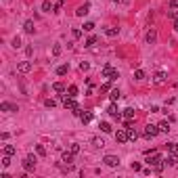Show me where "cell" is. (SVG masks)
Instances as JSON below:
<instances>
[{
	"label": "cell",
	"instance_id": "obj_27",
	"mask_svg": "<svg viewBox=\"0 0 178 178\" xmlns=\"http://www.w3.org/2000/svg\"><path fill=\"white\" fill-rule=\"evenodd\" d=\"M120 97H122V92H120V90H111V94H109V99L113 101V103H115V101H120Z\"/></svg>",
	"mask_w": 178,
	"mask_h": 178
},
{
	"label": "cell",
	"instance_id": "obj_24",
	"mask_svg": "<svg viewBox=\"0 0 178 178\" xmlns=\"http://www.w3.org/2000/svg\"><path fill=\"white\" fill-rule=\"evenodd\" d=\"M159 132L168 134V132H170V122H161V124H159Z\"/></svg>",
	"mask_w": 178,
	"mask_h": 178
},
{
	"label": "cell",
	"instance_id": "obj_34",
	"mask_svg": "<svg viewBox=\"0 0 178 178\" xmlns=\"http://www.w3.org/2000/svg\"><path fill=\"white\" fill-rule=\"evenodd\" d=\"M2 166H4V168L11 166V155H4V157H2Z\"/></svg>",
	"mask_w": 178,
	"mask_h": 178
},
{
	"label": "cell",
	"instance_id": "obj_31",
	"mask_svg": "<svg viewBox=\"0 0 178 178\" xmlns=\"http://www.w3.org/2000/svg\"><path fill=\"white\" fill-rule=\"evenodd\" d=\"M71 34H74V38H76V40H80V38H82V34H84V32H82V30H80V27H74V32H71Z\"/></svg>",
	"mask_w": 178,
	"mask_h": 178
},
{
	"label": "cell",
	"instance_id": "obj_19",
	"mask_svg": "<svg viewBox=\"0 0 178 178\" xmlns=\"http://www.w3.org/2000/svg\"><path fill=\"white\" fill-rule=\"evenodd\" d=\"M80 120H82V124H88V122L92 120V113H90V111H84V113L80 115Z\"/></svg>",
	"mask_w": 178,
	"mask_h": 178
},
{
	"label": "cell",
	"instance_id": "obj_30",
	"mask_svg": "<svg viewBox=\"0 0 178 178\" xmlns=\"http://www.w3.org/2000/svg\"><path fill=\"white\" fill-rule=\"evenodd\" d=\"M94 44H97V36H90V38L86 40V44H84V46H94Z\"/></svg>",
	"mask_w": 178,
	"mask_h": 178
},
{
	"label": "cell",
	"instance_id": "obj_28",
	"mask_svg": "<svg viewBox=\"0 0 178 178\" xmlns=\"http://www.w3.org/2000/svg\"><path fill=\"white\" fill-rule=\"evenodd\" d=\"M82 27H84V32H92V30H94V27H97V25H94V23H92V21H86V23H84V25H82Z\"/></svg>",
	"mask_w": 178,
	"mask_h": 178
},
{
	"label": "cell",
	"instance_id": "obj_1",
	"mask_svg": "<svg viewBox=\"0 0 178 178\" xmlns=\"http://www.w3.org/2000/svg\"><path fill=\"white\" fill-rule=\"evenodd\" d=\"M147 164L149 166H153L155 170H157V172H164V168H166V161H164V157H161V155L159 153H149V157H147Z\"/></svg>",
	"mask_w": 178,
	"mask_h": 178
},
{
	"label": "cell",
	"instance_id": "obj_2",
	"mask_svg": "<svg viewBox=\"0 0 178 178\" xmlns=\"http://www.w3.org/2000/svg\"><path fill=\"white\" fill-rule=\"evenodd\" d=\"M103 78H107V80H117V78H120V71L113 69L111 65H103Z\"/></svg>",
	"mask_w": 178,
	"mask_h": 178
},
{
	"label": "cell",
	"instance_id": "obj_29",
	"mask_svg": "<svg viewBox=\"0 0 178 178\" xmlns=\"http://www.w3.org/2000/svg\"><path fill=\"white\" fill-rule=\"evenodd\" d=\"M36 151H38L40 157H44V155H46V149H44V145H36Z\"/></svg>",
	"mask_w": 178,
	"mask_h": 178
},
{
	"label": "cell",
	"instance_id": "obj_32",
	"mask_svg": "<svg viewBox=\"0 0 178 178\" xmlns=\"http://www.w3.org/2000/svg\"><path fill=\"white\" fill-rule=\"evenodd\" d=\"M69 151H71L74 155H78V153H80V145H78V143H71V147H69Z\"/></svg>",
	"mask_w": 178,
	"mask_h": 178
},
{
	"label": "cell",
	"instance_id": "obj_7",
	"mask_svg": "<svg viewBox=\"0 0 178 178\" xmlns=\"http://www.w3.org/2000/svg\"><path fill=\"white\" fill-rule=\"evenodd\" d=\"M115 141H117L120 145L128 143V132H126V128H124V130H117V132H115Z\"/></svg>",
	"mask_w": 178,
	"mask_h": 178
},
{
	"label": "cell",
	"instance_id": "obj_22",
	"mask_svg": "<svg viewBox=\"0 0 178 178\" xmlns=\"http://www.w3.org/2000/svg\"><path fill=\"white\" fill-rule=\"evenodd\" d=\"M67 71H69V65H59L57 67V76H65Z\"/></svg>",
	"mask_w": 178,
	"mask_h": 178
},
{
	"label": "cell",
	"instance_id": "obj_11",
	"mask_svg": "<svg viewBox=\"0 0 178 178\" xmlns=\"http://www.w3.org/2000/svg\"><path fill=\"white\" fill-rule=\"evenodd\" d=\"M61 159L67 164V166H71V164H74V153H71V151H65V153L61 155Z\"/></svg>",
	"mask_w": 178,
	"mask_h": 178
},
{
	"label": "cell",
	"instance_id": "obj_5",
	"mask_svg": "<svg viewBox=\"0 0 178 178\" xmlns=\"http://www.w3.org/2000/svg\"><path fill=\"white\" fill-rule=\"evenodd\" d=\"M103 164L109 166V168H117V166H120V157H115V155H105V157H103Z\"/></svg>",
	"mask_w": 178,
	"mask_h": 178
},
{
	"label": "cell",
	"instance_id": "obj_39",
	"mask_svg": "<svg viewBox=\"0 0 178 178\" xmlns=\"http://www.w3.org/2000/svg\"><path fill=\"white\" fill-rule=\"evenodd\" d=\"M130 168L134 170V172H138V170H141V164H138V161H132V166H130Z\"/></svg>",
	"mask_w": 178,
	"mask_h": 178
},
{
	"label": "cell",
	"instance_id": "obj_25",
	"mask_svg": "<svg viewBox=\"0 0 178 178\" xmlns=\"http://www.w3.org/2000/svg\"><path fill=\"white\" fill-rule=\"evenodd\" d=\"M15 153H17V149H15L13 145H6V147H4V155H11V157H13Z\"/></svg>",
	"mask_w": 178,
	"mask_h": 178
},
{
	"label": "cell",
	"instance_id": "obj_12",
	"mask_svg": "<svg viewBox=\"0 0 178 178\" xmlns=\"http://www.w3.org/2000/svg\"><path fill=\"white\" fill-rule=\"evenodd\" d=\"M153 82L155 84H164L166 82V71H157V74L153 76Z\"/></svg>",
	"mask_w": 178,
	"mask_h": 178
},
{
	"label": "cell",
	"instance_id": "obj_43",
	"mask_svg": "<svg viewBox=\"0 0 178 178\" xmlns=\"http://www.w3.org/2000/svg\"><path fill=\"white\" fill-rule=\"evenodd\" d=\"M174 30L178 32V19H174Z\"/></svg>",
	"mask_w": 178,
	"mask_h": 178
},
{
	"label": "cell",
	"instance_id": "obj_9",
	"mask_svg": "<svg viewBox=\"0 0 178 178\" xmlns=\"http://www.w3.org/2000/svg\"><path fill=\"white\" fill-rule=\"evenodd\" d=\"M166 164H170V166H178V151H174V153H170L168 157L164 159Z\"/></svg>",
	"mask_w": 178,
	"mask_h": 178
},
{
	"label": "cell",
	"instance_id": "obj_42",
	"mask_svg": "<svg viewBox=\"0 0 178 178\" xmlns=\"http://www.w3.org/2000/svg\"><path fill=\"white\" fill-rule=\"evenodd\" d=\"M170 9H178V0H170Z\"/></svg>",
	"mask_w": 178,
	"mask_h": 178
},
{
	"label": "cell",
	"instance_id": "obj_15",
	"mask_svg": "<svg viewBox=\"0 0 178 178\" xmlns=\"http://www.w3.org/2000/svg\"><path fill=\"white\" fill-rule=\"evenodd\" d=\"M126 132H128V141H136V138H138V130H134V128H126Z\"/></svg>",
	"mask_w": 178,
	"mask_h": 178
},
{
	"label": "cell",
	"instance_id": "obj_8",
	"mask_svg": "<svg viewBox=\"0 0 178 178\" xmlns=\"http://www.w3.org/2000/svg\"><path fill=\"white\" fill-rule=\"evenodd\" d=\"M107 113H109L111 117H117V120H120V109H117V105H115V103H111V105L107 107Z\"/></svg>",
	"mask_w": 178,
	"mask_h": 178
},
{
	"label": "cell",
	"instance_id": "obj_21",
	"mask_svg": "<svg viewBox=\"0 0 178 178\" xmlns=\"http://www.w3.org/2000/svg\"><path fill=\"white\" fill-rule=\"evenodd\" d=\"M99 128H101V130L105 132V134H109V132L113 130V128H111V124H109V122H101V126H99Z\"/></svg>",
	"mask_w": 178,
	"mask_h": 178
},
{
	"label": "cell",
	"instance_id": "obj_6",
	"mask_svg": "<svg viewBox=\"0 0 178 178\" xmlns=\"http://www.w3.org/2000/svg\"><path fill=\"white\" fill-rule=\"evenodd\" d=\"M17 71H19V74H27V71H32V61H21V63L17 65Z\"/></svg>",
	"mask_w": 178,
	"mask_h": 178
},
{
	"label": "cell",
	"instance_id": "obj_33",
	"mask_svg": "<svg viewBox=\"0 0 178 178\" xmlns=\"http://www.w3.org/2000/svg\"><path fill=\"white\" fill-rule=\"evenodd\" d=\"M143 78H145V71L143 69H136L134 71V80H143Z\"/></svg>",
	"mask_w": 178,
	"mask_h": 178
},
{
	"label": "cell",
	"instance_id": "obj_36",
	"mask_svg": "<svg viewBox=\"0 0 178 178\" xmlns=\"http://www.w3.org/2000/svg\"><path fill=\"white\" fill-rule=\"evenodd\" d=\"M13 46H15V48H19V46H21V38H19V36H17V38H13Z\"/></svg>",
	"mask_w": 178,
	"mask_h": 178
},
{
	"label": "cell",
	"instance_id": "obj_40",
	"mask_svg": "<svg viewBox=\"0 0 178 178\" xmlns=\"http://www.w3.org/2000/svg\"><path fill=\"white\" fill-rule=\"evenodd\" d=\"M88 67H90V65H88L86 61H84V63H80V69H82V71H88Z\"/></svg>",
	"mask_w": 178,
	"mask_h": 178
},
{
	"label": "cell",
	"instance_id": "obj_35",
	"mask_svg": "<svg viewBox=\"0 0 178 178\" xmlns=\"http://www.w3.org/2000/svg\"><path fill=\"white\" fill-rule=\"evenodd\" d=\"M53 55H55V57L61 55V44H55V46H53Z\"/></svg>",
	"mask_w": 178,
	"mask_h": 178
},
{
	"label": "cell",
	"instance_id": "obj_10",
	"mask_svg": "<svg viewBox=\"0 0 178 178\" xmlns=\"http://www.w3.org/2000/svg\"><path fill=\"white\" fill-rule=\"evenodd\" d=\"M145 40H147V44H155V40H157V32H155V30H149L147 36H145Z\"/></svg>",
	"mask_w": 178,
	"mask_h": 178
},
{
	"label": "cell",
	"instance_id": "obj_16",
	"mask_svg": "<svg viewBox=\"0 0 178 178\" xmlns=\"http://www.w3.org/2000/svg\"><path fill=\"white\" fill-rule=\"evenodd\" d=\"M0 109L2 111H19L17 105H11V103H0Z\"/></svg>",
	"mask_w": 178,
	"mask_h": 178
},
{
	"label": "cell",
	"instance_id": "obj_26",
	"mask_svg": "<svg viewBox=\"0 0 178 178\" xmlns=\"http://www.w3.org/2000/svg\"><path fill=\"white\" fill-rule=\"evenodd\" d=\"M117 32H120L117 27H107V30H105V34H107L109 38H113V36H117Z\"/></svg>",
	"mask_w": 178,
	"mask_h": 178
},
{
	"label": "cell",
	"instance_id": "obj_4",
	"mask_svg": "<svg viewBox=\"0 0 178 178\" xmlns=\"http://www.w3.org/2000/svg\"><path fill=\"white\" fill-rule=\"evenodd\" d=\"M159 134V126H155V124H149L147 128H145V138H155V136H157Z\"/></svg>",
	"mask_w": 178,
	"mask_h": 178
},
{
	"label": "cell",
	"instance_id": "obj_38",
	"mask_svg": "<svg viewBox=\"0 0 178 178\" xmlns=\"http://www.w3.org/2000/svg\"><path fill=\"white\" fill-rule=\"evenodd\" d=\"M94 147H105V141L103 138H94Z\"/></svg>",
	"mask_w": 178,
	"mask_h": 178
},
{
	"label": "cell",
	"instance_id": "obj_18",
	"mask_svg": "<svg viewBox=\"0 0 178 178\" xmlns=\"http://www.w3.org/2000/svg\"><path fill=\"white\" fill-rule=\"evenodd\" d=\"M23 30H25V34H34V21H25V23H23Z\"/></svg>",
	"mask_w": 178,
	"mask_h": 178
},
{
	"label": "cell",
	"instance_id": "obj_44",
	"mask_svg": "<svg viewBox=\"0 0 178 178\" xmlns=\"http://www.w3.org/2000/svg\"><path fill=\"white\" fill-rule=\"evenodd\" d=\"M174 151H178V143H174Z\"/></svg>",
	"mask_w": 178,
	"mask_h": 178
},
{
	"label": "cell",
	"instance_id": "obj_13",
	"mask_svg": "<svg viewBox=\"0 0 178 178\" xmlns=\"http://www.w3.org/2000/svg\"><path fill=\"white\" fill-rule=\"evenodd\" d=\"M53 90L55 92H67V86H65L63 82H55L53 84Z\"/></svg>",
	"mask_w": 178,
	"mask_h": 178
},
{
	"label": "cell",
	"instance_id": "obj_41",
	"mask_svg": "<svg viewBox=\"0 0 178 178\" xmlns=\"http://www.w3.org/2000/svg\"><path fill=\"white\" fill-rule=\"evenodd\" d=\"M63 2H65V0H57V2H55V11H59L63 6Z\"/></svg>",
	"mask_w": 178,
	"mask_h": 178
},
{
	"label": "cell",
	"instance_id": "obj_20",
	"mask_svg": "<svg viewBox=\"0 0 178 178\" xmlns=\"http://www.w3.org/2000/svg\"><path fill=\"white\" fill-rule=\"evenodd\" d=\"M67 97H74V99L78 97V86H74V84L67 86Z\"/></svg>",
	"mask_w": 178,
	"mask_h": 178
},
{
	"label": "cell",
	"instance_id": "obj_14",
	"mask_svg": "<svg viewBox=\"0 0 178 178\" xmlns=\"http://www.w3.org/2000/svg\"><path fill=\"white\" fill-rule=\"evenodd\" d=\"M88 11H90V4L86 2V4H82V6H78V11H76V15H78V17H84V15H86Z\"/></svg>",
	"mask_w": 178,
	"mask_h": 178
},
{
	"label": "cell",
	"instance_id": "obj_3",
	"mask_svg": "<svg viewBox=\"0 0 178 178\" xmlns=\"http://www.w3.org/2000/svg\"><path fill=\"white\" fill-rule=\"evenodd\" d=\"M36 161H38V159L34 157V155H27V157L21 161V166H23L25 172H34V170H36Z\"/></svg>",
	"mask_w": 178,
	"mask_h": 178
},
{
	"label": "cell",
	"instance_id": "obj_45",
	"mask_svg": "<svg viewBox=\"0 0 178 178\" xmlns=\"http://www.w3.org/2000/svg\"><path fill=\"white\" fill-rule=\"evenodd\" d=\"M111 2H120V0H111Z\"/></svg>",
	"mask_w": 178,
	"mask_h": 178
},
{
	"label": "cell",
	"instance_id": "obj_17",
	"mask_svg": "<svg viewBox=\"0 0 178 178\" xmlns=\"http://www.w3.org/2000/svg\"><path fill=\"white\" fill-rule=\"evenodd\" d=\"M42 11L44 13H50V11H55V4H50V0H44V2H42Z\"/></svg>",
	"mask_w": 178,
	"mask_h": 178
},
{
	"label": "cell",
	"instance_id": "obj_37",
	"mask_svg": "<svg viewBox=\"0 0 178 178\" xmlns=\"http://www.w3.org/2000/svg\"><path fill=\"white\" fill-rule=\"evenodd\" d=\"M44 105H46L48 109H53V107H55V101H53V99H46V101H44Z\"/></svg>",
	"mask_w": 178,
	"mask_h": 178
},
{
	"label": "cell",
	"instance_id": "obj_23",
	"mask_svg": "<svg viewBox=\"0 0 178 178\" xmlns=\"http://www.w3.org/2000/svg\"><path fill=\"white\" fill-rule=\"evenodd\" d=\"M132 117H134V109H132V107L124 109V120H132Z\"/></svg>",
	"mask_w": 178,
	"mask_h": 178
}]
</instances>
